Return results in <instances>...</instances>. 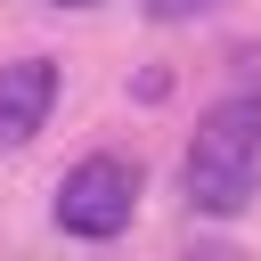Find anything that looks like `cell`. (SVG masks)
I'll return each instance as SVG.
<instances>
[{
    "label": "cell",
    "instance_id": "obj_3",
    "mask_svg": "<svg viewBox=\"0 0 261 261\" xmlns=\"http://www.w3.org/2000/svg\"><path fill=\"white\" fill-rule=\"evenodd\" d=\"M57 106V57H16L0 65V147H24Z\"/></svg>",
    "mask_w": 261,
    "mask_h": 261
},
{
    "label": "cell",
    "instance_id": "obj_2",
    "mask_svg": "<svg viewBox=\"0 0 261 261\" xmlns=\"http://www.w3.org/2000/svg\"><path fill=\"white\" fill-rule=\"evenodd\" d=\"M130 212H139V163L122 155H82L49 196V220L65 237H122Z\"/></svg>",
    "mask_w": 261,
    "mask_h": 261
},
{
    "label": "cell",
    "instance_id": "obj_4",
    "mask_svg": "<svg viewBox=\"0 0 261 261\" xmlns=\"http://www.w3.org/2000/svg\"><path fill=\"white\" fill-rule=\"evenodd\" d=\"M196 8H212V0H147L155 24H179V16H196Z\"/></svg>",
    "mask_w": 261,
    "mask_h": 261
},
{
    "label": "cell",
    "instance_id": "obj_5",
    "mask_svg": "<svg viewBox=\"0 0 261 261\" xmlns=\"http://www.w3.org/2000/svg\"><path fill=\"white\" fill-rule=\"evenodd\" d=\"M49 8H98V0H49Z\"/></svg>",
    "mask_w": 261,
    "mask_h": 261
},
{
    "label": "cell",
    "instance_id": "obj_1",
    "mask_svg": "<svg viewBox=\"0 0 261 261\" xmlns=\"http://www.w3.org/2000/svg\"><path fill=\"white\" fill-rule=\"evenodd\" d=\"M179 188H188V212H204V220H237L261 196V90L204 106L188 163H179Z\"/></svg>",
    "mask_w": 261,
    "mask_h": 261
}]
</instances>
